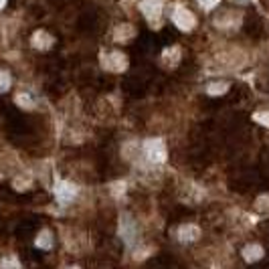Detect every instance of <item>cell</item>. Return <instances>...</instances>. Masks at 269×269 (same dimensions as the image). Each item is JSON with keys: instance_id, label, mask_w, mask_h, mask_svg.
Masks as SVG:
<instances>
[{"instance_id": "1", "label": "cell", "mask_w": 269, "mask_h": 269, "mask_svg": "<svg viewBox=\"0 0 269 269\" xmlns=\"http://www.w3.org/2000/svg\"><path fill=\"white\" fill-rule=\"evenodd\" d=\"M144 154L150 162H164L166 160V146L160 138H148L144 142Z\"/></svg>"}, {"instance_id": "2", "label": "cell", "mask_w": 269, "mask_h": 269, "mask_svg": "<svg viewBox=\"0 0 269 269\" xmlns=\"http://www.w3.org/2000/svg\"><path fill=\"white\" fill-rule=\"evenodd\" d=\"M172 22L178 26L180 31H192L194 29V24H196V19H194V15L191 10H186V8H182V6H178L176 10L172 12Z\"/></svg>"}, {"instance_id": "3", "label": "cell", "mask_w": 269, "mask_h": 269, "mask_svg": "<svg viewBox=\"0 0 269 269\" xmlns=\"http://www.w3.org/2000/svg\"><path fill=\"white\" fill-rule=\"evenodd\" d=\"M162 8H164V0H142V2H140L142 15L150 20L152 24L160 19V15H162Z\"/></svg>"}, {"instance_id": "4", "label": "cell", "mask_w": 269, "mask_h": 269, "mask_svg": "<svg viewBox=\"0 0 269 269\" xmlns=\"http://www.w3.org/2000/svg\"><path fill=\"white\" fill-rule=\"evenodd\" d=\"M103 67L107 71H114V73H124L128 69V57L124 53H110V55L105 57L103 61Z\"/></svg>"}, {"instance_id": "5", "label": "cell", "mask_w": 269, "mask_h": 269, "mask_svg": "<svg viewBox=\"0 0 269 269\" xmlns=\"http://www.w3.org/2000/svg\"><path fill=\"white\" fill-rule=\"evenodd\" d=\"M55 196H57V200H59L61 205H69L71 200L77 196V186H75V184H71V182H65V180H61V182H57Z\"/></svg>"}, {"instance_id": "6", "label": "cell", "mask_w": 269, "mask_h": 269, "mask_svg": "<svg viewBox=\"0 0 269 269\" xmlns=\"http://www.w3.org/2000/svg\"><path fill=\"white\" fill-rule=\"evenodd\" d=\"M119 233H122V237H124V241L128 245H132L134 241H136V225H134V221L128 217V214L122 217V223H119Z\"/></svg>"}, {"instance_id": "7", "label": "cell", "mask_w": 269, "mask_h": 269, "mask_svg": "<svg viewBox=\"0 0 269 269\" xmlns=\"http://www.w3.org/2000/svg\"><path fill=\"white\" fill-rule=\"evenodd\" d=\"M217 26L219 29H235L241 22V15H235V12H223V15L217 17Z\"/></svg>"}, {"instance_id": "8", "label": "cell", "mask_w": 269, "mask_h": 269, "mask_svg": "<svg viewBox=\"0 0 269 269\" xmlns=\"http://www.w3.org/2000/svg\"><path fill=\"white\" fill-rule=\"evenodd\" d=\"M198 237H200V229L196 225H182L178 229V239L182 243H192Z\"/></svg>"}, {"instance_id": "9", "label": "cell", "mask_w": 269, "mask_h": 269, "mask_svg": "<svg viewBox=\"0 0 269 269\" xmlns=\"http://www.w3.org/2000/svg\"><path fill=\"white\" fill-rule=\"evenodd\" d=\"M31 43L35 49H41V51H47L51 45H53V37L47 33V31H37L31 38Z\"/></svg>"}, {"instance_id": "10", "label": "cell", "mask_w": 269, "mask_h": 269, "mask_svg": "<svg viewBox=\"0 0 269 269\" xmlns=\"http://www.w3.org/2000/svg\"><path fill=\"white\" fill-rule=\"evenodd\" d=\"M114 37H115L117 43H126V41H130V38L136 37V29H134L132 24H119V26H115Z\"/></svg>"}, {"instance_id": "11", "label": "cell", "mask_w": 269, "mask_h": 269, "mask_svg": "<svg viewBox=\"0 0 269 269\" xmlns=\"http://www.w3.org/2000/svg\"><path fill=\"white\" fill-rule=\"evenodd\" d=\"M263 257V247L261 245H247L243 249V259L253 263V261H259Z\"/></svg>"}, {"instance_id": "12", "label": "cell", "mask_w": 269, "mask_h": 269, "mask_svg": "<svg viewBox=\"0 0 269 269\" xmlns=\"http://www.w3.org/2000/svg\"><path fill=\"white\" fill-rule=\"evenodd\" d=\"M35 245H37L38 249H51V247H53V237H51V233L47 231V229L38 233V237H37V241H35Z\"/></svg>"}, {"instance_id": "13", "label": "cell", "mask_w": 269, "mask_h": 269, "mask_svg": "<svg viewBox=\"0 0 269 269\" xmlns=\"http://www.w3.org/2000/svg\"><path fill=\"white\" fill-rule=\"evenodd\" d=\"M227 89H229L227 81H214V83H209L207 93L209 96H223V93H227Z\"/></svg>"}, {"instance_id": "14", "label": "cell", "mask_w": 269, "mask_h": 269, "mask_svg": "<svg viewBox=\"0 0 269 269\" xmlns=\"http://www.w3.org/2000/svg\"><path fill=\"white\" fill-rule=\"evenodd\" d=\"M162 59H166L172 67L178 63V59H180V49L178 47H172V49H166L164 53H162Z\"/></svg>"}, {"instance_id": "15", "label": "cell", "mask_w": 269, "mask_h": 269, "mask_svg": "<svg viewBox=\"0 0 269 269\" xmlns=\"http://www.w3.org/2000/svg\"><path fill=\"white\" fill-rule=\"evenodd\" d=\"M15 101H17V105L24 107V110H31V107H35L33 97H31V96H26V93H19V96L15 97Z\"/></svg>"}, {"instance_id": "16", "label": "cell", "mask_w": 269, "mask_h": 269, "mask_svg": "<svg viewBox=\"0 0 269 269\" xmlns=\"http://www.w3.org/2000/svg\"><path fill=\"white\" fill-rule=\"evenodd\" d=\"M10 83H12V79L6 71H0V93H4L10 89Z\"/></svg>"}, {"instance_id": "17", "label": "cell", "mask_w": 269, "mask_h": 269, "mask_svg": "<svg viewBox=\"0 0 269 269\" xmlns=\"http://www.w3.org/2000/svg\"><path fill=\"white\" fill-rule=\"evenodd\" d=\"M253 119H255L257 124L269 128V112H257V114H253Z\"/></svg>"}, {"instance_id": "18", "label": "cell", "mask_w": 269, "mask_h": 269, "mask_svg": "<svg viewBox=\"0 0 269 269\" xmlns=\"http://www.w3.org/2000/svg\"><path fill=\"white\" fill-rule=\"evenodd\" d=\"M29 186H31V178L29 176H19V178H15V188H17V191H26Z\"/></svg>"}, {"instance_id": "19", "label": "cell", "mask_w": 269, "mask_h": 269, "mask_svg": "<svg viewBox=\"0 0 269 269\" xmlns=\"http://www.w3.org/2000/svg\"><path fill=\"white\" fill-rule=\"evenodd\" d=\"M219 2H221V0H198V4L203 8H214Z\"/></svg>"}, {"instance_id": "20", "label": "cell", "mask_w": 269, "mask_h": 269, "mask_svg": "<svg viewBox=\"0 0 269 269\" xmlns=\"http://www.w3.org/2000/svg\"><path fill=\"white\" fill-rule=\"evenodd\" d=\"M0 265H2V267H19V261L15 259V257H12V259H2V261H0Z\"/></svg>"}, {"instance_id": "21", "label": "cell", "mask_w": 269, "mask_h": 269, "mask_svg": "<svg viewBox=\"0 0 269 269\" xmlns=\"http://www.w3.org/2000/svg\"><path fill=\"white\" fill-rule=\"evenodd\" d=\"M4 4H6V0H0V8H4Z\"/></svg>"}, {"instance_id": "22", "label": "cell", "mask_w": 269, "mask_h": 269, "mask_svg": "<svg viewBox=\"0 0 269 269\" xmlns=\"http://www.w3.org/2000/svg\"><path fill=\"white\" fill-rule=\"evenodd\" d=\"M239 2H251V0H239Z\"/></svg>"}]
</instances>
